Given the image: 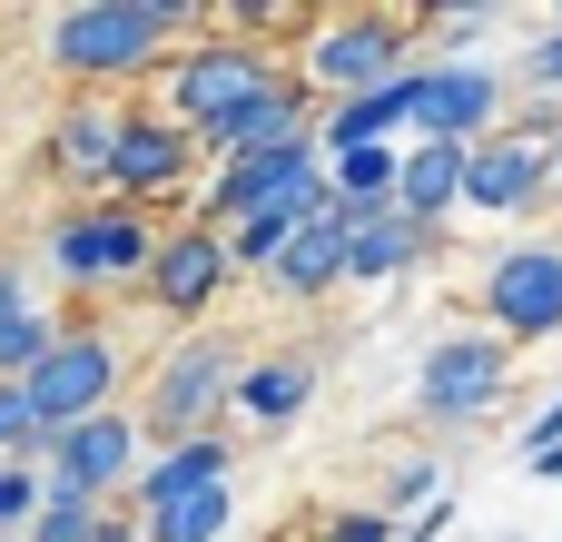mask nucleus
<instances>
[{
    "label": "nucleus",
    "instance_id": "nucleus-1",
    "mask_svg": "<svg viewBox=\"0 0 562 542\" xmlns=\"http://www.w3.org/2000/svg\"><path fill=\"white\" fill-rule=\"evenodd\" d=\"M178 30H217L207 0H69L49 10V69L59 79H158Z\"/></svg>",
    "mask_w": 562,
    "mask_h": 542
},
{
    "label": "nucleus",
    "instance_id": "nucleus-2",
    "mask_svg": "<svg viewBox=\"0 0 562 542\" xmlns=\"http://www.w3.org/2000/svg\"><path fill=\"white\" fill-rule=\"evenodd\" d=\"M415 39H425L415 10H316L296 79L326 89V109H336V99H366V89L415 79Z\"/></svg>",
    "mask_w": 562,
    "mask_h": 542
},
{
    "label": "nucleus",
    "instance_id": "nucleus-3",
    "mask_svg": "<svg viewBox=\"0 0 562 542\" xmlns=\"http://www.w3.org/2000/svg\"><path fill=\"white\" fill-rule=\"evenodd\" d=\"M286 69L257 49V39H227V30H207L198 49H178L168 69H158V109L188 128V138H207L217 118H237V109H257L267 89H277Z\"/></svg>",
    "mask_w": 562,
    "mask_h": 542
},
{
    "label": "nucleus",
    "instance_id": "nucleus-4",
    "mask_svg": "<svg viewBox=\"0 0 562 542\" xmlns=\"http://www.w3.org/2000/svg\"><path fill=\"white\" fill-rule=\"evenodd\" d=\"M405 99H415L405 148H484V138H504V69H484L474 49L415 59Z\"/></svg>",
    "mask_w": 562,
    "mask_h": 542
},
{
    "label": "nucleus",
    "instance_id": "nucleus-5",
    "mask_svg": "<svg viewBox=\"0 0 562 542\" xmlns=\"http://www.w3.org/2000/svg\"><path fill=\"white\" fill-rule=\"evenodd\" d=\"M237 375H247V355H237L227 336H188L178 355H158L148 395H138V434H158V444L217 434V415L237 405Z\"/></svg>",
    "mask_w": 562,
    "mask_h": 542
},
{
    "label": "nucleus",
    "instance_id": "nucleus-6",
    "mask_svg": "<svg viewBox=\"0 0 562 542\" xmlns=\"http://www.w3.org/2000/svg\"><path fill=\"white\" fill-rule=\"evenodd\" d=\"M553 138H562V109H533L524 128L504 118V138H484L464 158V217H533L553 197Z\"/></svg>",
    "mask_w": 562,
    "mask_h": 542
},
{
    "label": "nucleus",
    "instance_id": "nucleus-7",
    "mask_svg": "<svg viewBox=\"0 0 562 542\" xmlns=\"http://www.w3.org/2000/svg\"><path fill=\"white\" fill-rule=\"evenodd\" d=\"M504 395H514V346H504L494 326H474V336H435L425 365H415V405H425L435 425H484Z\"/></svg>",
    "mask_w": 562,
    "mask_h": 542
},
{
    "label": "nucleus",
    "instance_id": "nucleus-8",
    "mask_svg": "<svg viewBox=\"0 0 562 542\" xmlns=\"http://www.w3.org/2000/svg\"><path fill=\"white\" fill-rule=\"evenodd\" d=\"M158 217L148 207H69L59 227H49V267L69 276V286H119V276H148V257H158Z\"/></svg>",
    "mask_w": 562,
    "mask_h": 542
},
{
    "label": "nucleus",
    "instance_id": "nucleus-9",
    "mask_svg": "<svg viewBox=\"0 0 562 542\" xmlns=\"http://www.w3.org/2000/svg\"><path fill=\"white\" fill-rule=\"evenodd\" d=\"M119 346L99 336V326H59V346L40 355V375L20 385L30 395V415L49 425V434H69V425H89V415H119Z\"/></svg>",
    "mask_w": 562,
    "mask_h": 542
},
{
    "label": "nucleus",
    "instance_id": "nucleus-10",
    "mask_svg": "<svg viewBox=\"0 0 562 542\" xmlns=\"http://www.w3.org/2000/svg\"><path fill=\"white\" fill-rule=\"evenodd\" d=\"M109 197L119 207H198V138L168 109H128L119 158H109Z\"/></svg>",
    "mask_w": 562,
    "mask_h": 542
},
{
    "label": "nucleus",
    "instance_id": "nucleus-11",
    "mask_svg": "<svg viewBox=\"0 0 562 542\" xmlns=\"http://www.w3.org/2000/svg\"><path fill=\"white\" fill-rule=\"evenodd\" d=\"M484 326L504 336V346H543L562 336V247L553 237H524V247H504L494 267H484Z\"/></svg>",
    "mask_w": 562,
    "mask_h": 542
},
{
    "label": "nucleus",
    "instance_id": "nucleus-12",
    "mask_svg": "<svg viewBox=\"0 0 562 542\" xmlns=\"http://www.w3.org/2000/svg\"><path fill=\"white\" fill-rule=\"evenodd\" d=\"M138 464H148V434H138V415L119 405V415H89V425L49 434L40 484H49V494H89V504H109V494L138 484Z\"/></svg>",
    "mask_w": 562,
    "mask_h": 542
},
{
    "label": "nucleus",
    "instance_id": "nucleus-13",
    "mask_svg": "<svg viewBox=\"0 0 562 542\" xmlns=\"http://www.w3.org/2000/svg\"><path fill=\"white\" fill-rule=\"evenodd\" d=\"M227 286H237V257H227V237H217V227H198V217H188V227H168V237H158V257H148V306H158V316H178V326H188V316H207Z\"/></svg>",
    "mask_w": 562,
    "mask_h": 542
},
{
    "label": "nucleus",
    "instance_id": "nucleus-14",
    "mask_svg": "<svg viewBox=\"0 0 562 542\" xmlns=\"http://www.w3.org/2000/svg\"><path fill=\"white\" fill-rule=\"evenodd\" d=\"M316 118H326V109H316V99H306V79L286 69V79H277L257 109L217 118V128L198 138V158H207V168H237V158H277V148H306V138H316Z\"/></svg>",
    "mask_w": 562,
    "mask_h": 542
},
{
    "label": "nucleus",
    "instance_id": "nucleus-15",
    "mask_svg": "<svg viewBox=\"0 0 562 542\" xmlns=\"http://www.w3.org/2000/svg\"><path fill=\"white\" fill-rule=\"evenodd\" d=\"M217 484H237V444L227 434H188V444H158L128 494H138V523H148V513H168L188 494H217Z\"/></svg>",
    "mask_w": 562,
    "mask_h": 542
},
{
    "label": "nucleus",
    "instance_id": "nucleus-16",
    "mask_svg": "<svg viewBox=\"0 0 562 542\" xmlns=\"http://www.w3.org/2000/svg\"><path fill=\"white\" fill-rule=\"evenodd\" d=\"M435 257V227H415L405 207H366L346 217V286H395Z\"/></svg>",
    "mask_w": 562,
    "mask_h": 542
},
{
    "label": "nucleus",
    "instance_id": "nucleus-17",
    "mask_svg": "<svg viewBox=\"0 0 562 542\" xmlns=\"http://www.w3.org/2000/svg\"><path fill=\"white\" fill-rule=\"evenodd\" d=\"M119 128H128V109H109V99H69V109L49 118V168H59L69 188H109Z\"/></svg>",
    "mask_w": 562,
    "mask_h": 542
},
{
    "label": "nucleus",
    "instance_id": "nucleus-18",
    "mask_svg": "<svg viewBox=\"0 0 562 542\" xmlns=\"http://www.w3.org/2000/svg\"><path fill=\"white\" fill-rule=\"evenodd\" d=\"M464 158L474 148H405V178H395V207L415 227L445 237V217H464Z\"/></svg>",
    "mask_w": 562,
    "mask_h": 542
},
{
    "label": "nucleus",
    "instance_id": "nucleus-19",
    "mask_svg": "<svg viewBox=\"0 0 562 542\" xmlns=\"http://www.w3.org/2000/svg\"><path fill=\"white\" fill-rule=\"evenodd\" d=\"M267 286H277V296H296V306H306V296H336V286H346V217L296 227V237H286V257L267 267Z\"/></svg>",
    "mask_w": 562,
    "mask_h": 542
},
{
    "label": "nucleus",
    "instance_id": "nucleus-20",
    "mask_svg": "<svg viewBox=\"0 0 562 542\" xmlns=\"http://www.w3.org/2000/svg\"><path fill=\"white\" fill-rule=\"evenodd\" d=\"M306 405H316V365H306V355H247L227 415H247V425H296Z\"/></svg>",
    "mask_w": 562,
    "mask_h": 542
},
{
    "label": "nucleus",
    "instance_id": "nucleus-21",
    "mask_svg": "<svg viewBox=\"0 0 562 542\" xmlns=\"http://www.w3.org/2000/svg\"><path fill=\"white\" fill-rule=\"evenodd\" d=\"M227 523H237V484H217V494H188V504L148 513V542H227Z\"/></svg>",
    "mask_w": 562,
    "mask_h": 542
},
{
    "label": "nucleus",
    "instance_id": "nucleus-22",
    "mask_svg": "<svg viewBox=\"0 0 562 542\" xmlns=\"http://www.w3.org/2000/svg\"><path fill=\"white\" fill-rule=\"evenodd\" d=\"M109 523H119L109 504H89V494H49V504H40V523H30L20 542H99Z\"/></svg>",
    "mask_w": 562,
    "mask_h": 542
},
{
    "label": "nucleus",
    "instance_id": "nucleus-23",
    "mask_svg": "<svg viewBox=\"0 0 562 542\" xmlns=\"http://www.w3.org/2000/svg\"><path fill=\"white\" fill-rule=\"evenodd\" d=\"M40 454H49V425L30 415L20 385H0V464H40Z\"/></svg>",
    "mask_w": 562,
    "mask_h": 542
},
{
    "label": "nucleus",
    "instance_id": "nucleus-24",
    "mask_svg": "<svg viewBox=\"0 0 562 542\" xmlns=\"http://www.w3.org/2000/svg\"><path fill=\"white\" fill-rule=\"evenodd\" d=\"M40 504H49V484L30 474V464H0V542H20L40 523Z\"/></svg>",
    "mask_w": 562,
    "mask_h": 542
},
{
    "label": "nucleus",
    "instance_id": "nucleus-25",
    "mask_svg": "<svg viewBox=\"0 0 562 542\" xmlns=\"http://www.w3.org/2000/svg\"><path fill=\"white\" fill-rule=\"evenodd\" d=\"M415 30H425V39H484V30H494V0H425Z\"/></svg>",
    "mask_w": 562,
    "mask_h": 542
},
{
    "label": "nucleus",
    "instance_id": "nucleus-26",
    "mask_svg": "<svg viewBox=\"0 0 562 542\" xmlns=\"http://www.w3.org/2000/svg\"><path fill=\"white\" fill-rule=\"evenodd\" d=\"M524 474H533V484H562V405H543V415L524 425Z\"/></svg>",
    "mask_w": 562,
    "mask_h": 542
},
{
    "label": "nucleus",
    "instance_id": "nucleus-27",
    "mask_svg": "<svg viewBox=\"0 0 562 542\" xmlns=\"http://www.w3.org/2000/svg\"><path fill=\"white\" fill-rule=\"evenodd\" d=\"M524 89H533V99H562V20L533 30V49H524Z\"/></svg>",
    "mask_w": 562,
    "mask_h": 542
},
{
    "label": "nucleus",
    "instance_id": "nucleus-28",
    "mask_svg": "<svg viewBox=\"0 0 562 542\" xmlns=\"http://www.w3.org/2000/svg\"><path fill=\"white\" fill-rule=\"evenodd\" d=\"M316 542H405V533H395V513H385V504H356V513H336Z\"/></svg>",
    "mask_w": 562,
    "mask_h": 542
},
{
    "label": "nucleus",
    "instance_id": "nucleus-29",
    "mask_svg": "<svg viewBox=\"0 0 562 542\" xmlns=\"http://www.w3.org/2000/svg\"><path fill=\"white\" fill-rule=\"evenodd\" d=\"M435 504V464H395L385 474V513H425Z\"/></svg>",
    "mask_w": 562,
    "mask_h": 542
},
{
    "label": "nucleus",
    "instance_id": "nucleus-30",
    "mask_svg": "<svg viewBox=\"0 0 562 542\" xmlns=\"http://www.w3.org/2000/svg\"><path fill=\"white\" fill-rule=\"evenodd\" d=\"M454 523H464V513H454V494H435V504H425V513L405 523V542H445V533H454Z\"/></svg>",
    "mask_w": 562,
    "mask_h": 542
},
{
    "label": "nucleus",
    "instance_id": "nucleus-31",
    "mask_svg": "<svg viewBox=\"0 0 562 542\" xmlns=\"http://www.w3.org/2000/svg\"><path fill=\"white\" fill-rule=\"evenodd\" d=\"M30 306V286H20V267H0V316H20Z\"/></svg>",
    "mask_w": 562,
    "mask_h": 542
},
{
    "label": "nucleus",
    "instance_id": "nucleus-32",
    "mask_svg": "<svg viewBox=\"0 0 562 542\" xmlns=\"http://www.w3.org/2000/svg\"><path fill=\"white\" fill-rule=\"evenodd\" d=\"M99 542H148V533H138V523H109V533H99Z\"/></svg>",
    "mask_w": 562,
    "mask_h": 542
},
{
    "label": "nucleus",
    "instance_id": "nucleus-33",
    "mask_svg": "<svg viewBox=\"0 0 562 542\" xmlns=\"http://www.w3.org/2000/svg\"><path fill=\"white\" fill-rule=\"evenodd\" d=\"M553 188H562V138H553Z\"/></svg>",
    "mask_w": 562,
    "mask_h": 542
},
{
    "label": "nucleus",
    "instance_id": "nucleus-34",
    "mask_svg": "<svg viewBox=\"0 0 562 542\" xmlns=\"http://www.w3.org/2000/svg\"><path fill=\"white\" fill-rule=\"evenodd\" d=\"M553 20H562V0H553Z\"/></svg>",
    "mask_w": 562,
    "mask_h": 542
}]
</instances>
